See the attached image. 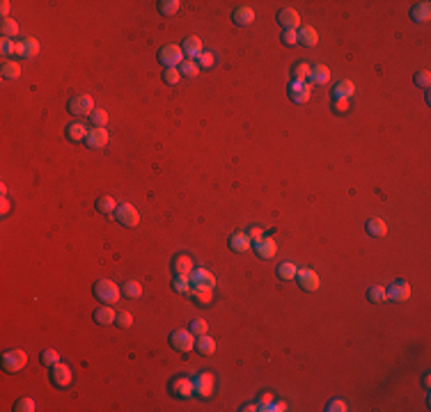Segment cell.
<instances>
[{
	"instance_id": "obj_23",
	"label": "cell",
	"mask_w": 431,
	"mask_h": 412,
	"mask_svg": "<svg viewBox=\"0 0 431 412\" xmlns=\"http://www.w3.org/2000/svg\"><path fill=\"white\" fill-rule=\"evenodd\" d=\"M365 229H367V233L374 236V238H383L385 233H388V224H385V220H381V218H369L365 224Z\"/></svg>"
},
{
	"instance_id": "obj_17",
	"label": "cell",
	"mask_w": 431,
	"mask_h": 412,
	"mask_svg": "<svg viewBox=\"0 0 431 412\" xmlns=\"http://www.w3.org/2000/svg\"><path fill=\"white\" fill-rule=\"evenodd\" d=\"M172 270H174V275H186V277H191V273L195 270V263H193V259L188 254H179V256H174V261H172Z\"/></svg>"
},
{
	"instance_id": "obj_19",
	"label": "cell",
	"mask_w": 431,
	"mask_h": 412,
	"mask_svg": "<svg viewBox=\"0 0 431 412\" xmlns=\"http://www.w3.org/2000/svg\"><path fill=\"white\" fill-rule=\"evenodd\" d=\"M181 50H183V55L197 60L202 55V39H200V37H195V35L186 37V39H183V44H181Z\"/></svg>"
},
{
	"instance_id": "obj_13",
	"label": "cell",
	"mask_w": 431,
	"mask_h": 412,
	"mask_svg": "<svg viewBox=\"0 0 431 412\" xmlns=\"http://www.w3.org/2000/svg\"><path fill=\"white\" fill-rule=\"evenodd\" d=\"M108 140H110V135H108V131H105L103 126L90 128L87 135H85V144L90 146V149H103V146L108 144Z\"/></svg>"
},
{
	"instance_id": "obj_7",
	"label": "cell",
	"mask_w": 431,
	"mask_h": 412,
	"mask_svg": "<svg viewBox=\"0 0 431 412\" xmlns=\"http://www.w3.org/2000/svg\"><path fill=\"white\" fill-rule=\"evenodd\" d=\"M115 218H117V222L124 224V227H136V224L140 222V213H138V209L133 204H128V201H124V204L117 206Z\"/></svg>"
},
{
	"instance_id": "obj_34",
	"label": "cell",
	"mask_w": 431,
	"mask_h": 412,
	"mask_svg": "<svg viewBox=\"0 0 431 412\" xmlns=\"http://www.w3.org/2000/svg\"><path fill=\"white\" fill-rule=\"evenodd\" d=\"M172 291H177V293H193L191 277H186V275H174V279H172Z\"/></svg>"
},
{
	"instance_id": "obj_42",
	"label": "cell",
	"mask_w": 431,
	"mask_h": 412,
	"mask_svg": "<svg viewBox=\"0 0 431 412\" xmlns=\"http://www.w3.org/2000/svg\"><path fill=\"white\" fill-rule=\"evenodd\" d=\"M216 64V55L209 53V50H202V55L197 57V67L200 69H211Z\"/></svg>"
},
{
	"instance_id": "obj_15",
	"label": "cell",
	"mask_w": 431,
	"mask_h": 412,
	"mask_svg": "<svg viewBox=\"0 0 431 412\" xmlns=\"http://www.w3.org/2000/svg\"><path fill=\"white\" fill-rule=\"evenodd\" d=\"M255 18H257L255 9L248 7V5H241V7H236V9H234V14H232V21L236 23L238 27L252 25V23H255Z\"/></svg>"
},
{
	"instance_id": "obj_53",
	"label": "cell",
	"mask_w": 431,
	"mask_h": 412,
	"mask_svg": "<svg viewBox=\"0 0 431 412\" xmlns=\"http://www.w3.org/2000/svg\"><path fill=\"white\" fill-rule=\"evenodd\" d=\"M246 233H248V236H250V241L255 243L257 238H261V236H264V229H261V227H250V229H248Z\"/></svg>"
},
{
	"instance_id": "obj_32",
	"label": "cell",
	"mask_w": 431,
	"mask_h": 412,
	"mask_svg": "<svg viewBox=\"0 0 431 412\" xmlns=\"http://www.w3.org/2000/svg\"><path fill=\"white\" fill-rule=\"evenodd\" d=\"M124 298H128V300H136V298L142 296V284L138 282V279H128L126 284H124Z\"/></svg>"
},
{
	"instance_id": "obj_52",
	"label": "cell",
	"mask_w": 431,
	"mask_h": 412,
	"mask_svg": "<svg viewBox=\"0 0 431 412\" xmlns=\"http://www.w3.org/2000/svg\"><path fill=\"white\" fill-rule=\"evenodd\" d=\"M333 110H335V112H339V114L348 112V101L346 99H335L333 101Z\"/></svg>"
},
{
	"instance_id": "obj_48",
	"label": "cell",
	"mask_w": 431,
	"mask_h": 412,
	"mask_svg": "<svg viewBox=\"0 0 431 412\" xmlns=\"http://www.w3.org/2000/svg\"><path fill=\"white\" fill-rule=\"evenodd\" d=\"M193 296H195V300L204 307L213 302V291H193Z\"/></svg>"
},
{
	"instance_id": "obj_43",
	"label": "cell",
	"mask_w": 431,
	"mask_h": 412,
	"mask_svg": "<svg viewBox=\"0 0 431 412\" xmlns=\"http://www.w3.org/2000/svg\"><path fill=\"white\" fill-rule=\"evenodd\" d=\"M163 78H165L168 85H177V82L181 80V71H179V67H168L163 73Z\"/></svg>"
},
{
	"instance_id": "obj_58",
	"label": "cell",
	"mask_w": 431,
	"mask_h": 412,
	"mask_svg": "<svg viewBox=\"0 0 431 412\" xmlns=\"http://www.w3.org/2000/svg\"><path fill=\"white\" fill-rule=\"evenodd\" d=\"M0 211H3V215L9 211V201H7V197H5V195H3V206H0Z\"/></svg>"
},
{
	"instance_id": "obj_16",
	"label": "cell",
	"mask_w": 431,
	"mask_h": 412,
	"mask_svg": "<svg viewBox=\"0 0 431 412\" xmlns=\"http://www.w3.org/2000/svg\"><path fill=\"white\" fill-rule=\"evenodd\" d=\"M278 23L284 27V30H298V23H301V16H298L296 9L284 7L278 12Z\"/></svg>"
},
{
	"instance_id": "obj_22",
	"label": "cell",
	"mask_w": 431,
	"mask_h": 412,
	"mask_svg": "<svg viewBox=\"0 0 431 412\" xmlns=\"http://www.w3.org/2000/svg\"><path fill=\"white\" fill-rule=\"evenodd\" d=\"M353 92H356V85H353L348 78H344V80H339V82H335V87H333V99H346L348 101V96H353Z\"/></svg>"
},
{
	"instance_id": "obj_1",
	"label": "cell",
	"mask_w": 431,
	"mask_h": 412,
	"mask_svg": "<svg viewBox=\"0 0 431 412\" xmlns=\"http://www.w3.org/2000/svg\"><path fill=\"white\" fill-rule=\"evenodd\" d=\"M119 296H122V288L113 279H99L94 284V298L99 302H103V305H115L119 300Z\"/></svg>"
},
{
	"instance_id": "obj_9",
	"label": "cell",
	"mask_w": 431,
	"mask_h": 412,
	"mask_svg": "<svg viewBox=\"0 0 431 412\" xmlns=\"http://www.w3.org/2000/svg\"><path fill=\"white\" fill-rule=\"evenodd\" d=\"M170 389H172V394L177 398H191V396H195V382H193V378H186V375H177V378H172Z\"/></svg>"
},
{
	"instance_id": "obj_36",
	"label": "cell",
	"mask_w": 431,
	"mask_h": 412,
	"mask_svg": "<svg viewBox=\"0 0 431 412\" xmlns=\"http://www.w3.org/2000/svg\"><path fill=\"white\" fill-rule=\"evenodd\" d=\"M179 9H181V3H179V0H160L158 3V12L163 14V16H172V14H177Z\"/></svg>"
},
{
	"instance_id": "obj_31",
	"label": "cell",
	"mask_w": 431,
	"mask_h": 412,
	"mask_svg": "<svg viewBox=\"0 0 431 412\" xmlns=\"http://www.w3.org/2000/svg\"><path fill=\"white\" fill-rule=\"evenodd\" d=\"M310 73H312V67L307 62H298L293 67V73H291V80H301V82H310Z\"/></svg>"
},
{
	"instance_id": "obj_3",
	"label": "cell",
	"mask_w": 431,
	"mask_h": 412,
	"mask_svg": "<svg viewBox=\"0 0 431 412\" xmlns=\"http://www.w3.org/2000/svg\"><path fill=\"white\" fill-rule=\"evenodd\" d=\"M25 364H28V355L21 348H12V350H7L3 355V369L7 373H18Z\"/></svg>"
},
{
	"instance_id": "obj_55",
	"label": "cell",
	"mask_w": 431,
	"mask_h": 412,
	"mask_svg": "<svg viewBox=\"0 0 431 412\" xmlns=\"http://www.w3.org/2000/svg\"><path fill=\"white\" fill-rule=\"evenodd\" d=\"M268 403H273V394L271 392H264L259 396V405H268Z\"/></svg>"
},
{
	"instance_id": "obj_51",
	"label": "cell",
	"mask_w": 431,
	"mask_h": 412,
	"mask_svg": "<svg viewBox=\"0 0 431 412\" xmlns=\"http://www.w3.org/2000/svg\"><path fill=\"white\" fill-rule=\"evenodd\" d=\"M282 44H284V46H296V44H298L296 30H284V32H282Z\"/></svg>"
},
{
	"instance_id": "obj_46",
	"label": "cell",
	"mask_w": 431,
	"mask_h": 412,
	"mask_svg": "<svg viewBox=\"0 0 431 412\" xmlns=\"http://www.w3.org/2000/svg\"><path fill=\"white\" fill-rule=\"evenodd\" d=\"M90 119H92V124H94V126H105V124H108V112L96 108L94 112L90 114Z\"/></svg>"
},
{
	"instance_id": "obj_11",
	"label": "cell",
	"mask_w": 431,
	"mask_h": 412,
	"mask_svg": "<svg viewBox=\"0 0 431 412\" xmlns=\"http://www.w3.org/2000/svg\"><path fill=\"white\" fill-rule=\"evenodd\" d=\"M385 296H388V300L406 302L408 298H411V286H408V282H403V279H394V282L385 288Z\"/></svg>"
},
{
	"instance_id": "obj_24",
	"label": "cell",
	"mask_w": 431,
	"mask_h": 412,
	"mask_svg": "<svg viewBox=\"0 0 431 412\" xmlns=\"http://www.w3.org/2000/svg\"><path fill=\"white\" fill-rule=\"evenodd\" d=\"M328 78H330V69L326 64H314L312 67V73H310L312 85H324V82H328Z\"/></svg>"
},
{
	"instance_id": "obj_8",
	"label": "cell",
	"mask_w": 431,
	"mask_h": 412,
	"mask_svg": "<svg viewBox=\"0 0 431 412\" xmlns=\"http://www.w3.org/2000/svg\"><path fill=\"white\" fill-rule=\"evenodd\" d=\"M158 60H160V64H165V67H179V64L183 62L181 46H177V44L163 46V48L158 50Z\"/></svg>"
},
{
	"instance_id": "obj_6",
	"label": "cell",
	"mask_w": 431,
	"mask_h": 412,
	"mask_svg": "<svg viewBox=\"0 0 431 412\" xmlns=\"http://www.w3.org/2000/svg\"><path fill=\"white\" fill-rule=\"evenodd\" d=\"M94 99L90 94H78L69 101V112L76 114V117H90L94 112Z\"/></svg>"
},
{
	"instance_id": "obj_44",
	"label": "cell",
	"mask_w": 431,
	"mask_h": 412,
	"mask_svg": "<svg viewBox=\"0 0 431 412\" xmlns=\"http://www.w3.org/2000/svg\"><path fill=\"white\" fill-rule=\"evenodd\" d=\"M188 330H191L193 334H206V330H209V325H206V320H202V318H195V320H191V325H188Z\"/></svg>"
},
{
	"instance_id": "obj_56",
	"label": "cell",
	"mask_w": 431,
	"mask_h": 412,
	"mask_svg": "<svg viewBox=\"0 0 431 412\" xmlns=\"http://www.w3.org/2000/svg\"><path fill=\"white\" fill-rule=\"evenodd\" d=\"M9 7H12V3H9V0H3V3H0V12H3V18H7Z\"/></svg>"
},
{
	"instance_id": "obj_14",
	"label": "cell",
	"mask_w": 431,
	"mask_h": 412,
	"mask_svg": "<svg viewBox=\"0 0 431 412\" xmlns=\"http://www.w3.org/2000/svg\"><path fill=\"white\" fill-rule=\"evenodd\" d=\"M252 247H255V252L261 256V259H273L275 254H278V243L273 241L271 236H261V238H257L255 243H252Z\"/></svg>"
},
{
	"instance_id": "obj_5",
	"label": "cell",
	"mask_w": 431,
	"mask_h": 412,
	"mask_svg": "<svg viewBox=\"0 0 431 412\" xmlns=\"http://www.w3.org/2000/svg\"><path fill=\"white\" fill-rule=\"evenodd\" d=\"M193 382H195V394L200 398H211L216 392V378L211 371H202V373H197L195 378H193Z\"/></svg>"
},
{
	"instance_id": "obj_20",
	"label": "cell",
	"mask_w": 431,
	"mask_h": 412,
	"mask_svg": "<svg viewBox=\"0 0 431 412\" xmlns=\"http://www.w3.org/2000/svg\"><path fill=\"white\" fill-rule=\"evenodd\" d=\"M296 35H298V44H305L307 48L316 46V41H319V32H316L312 25H303V27H298Z\"/></svg>"
},
{
	"instance_id": "obj_39",
	"label": "cell",
	"mask_w": 431,
	"mask_h": 412,
	"mask_svg": "<svg viewBox=\"0 0 431 412\" xmlns=\"http://www.w3.org/2000/svg\"><path fill=\"white\" fill-rule=\"evenodd\" d=\"M37 410V403L32 398H18L14 403V412H35Z\"/></svg>"
},
{
	"instance_id": "obj_45",
	"label": "cell",
	"mask_w": 431,
	"mask_h": 412,
	"mask_svg": "<svg viewBox=\"0 0 431 412\" xmlns=\"http://www.w3.org/2000/svg\"><path fill=\"white\" fill-rule=\"evenodd\" d=\"M346 410H348V405L342 398H333V401H328V405H326V412H346Z\"/></svg>"
},
{
	"instance_id": "obj_49",
	"label": "cell",
	"mask_w": 431,
	"mask_h": 412,
	"mask_svg": "<svg viewBox=\"0 0 431 412\" xmlns=\"http://www.w3.org/2000/svg\"><path fill=\"white\" fill-rule=\"evenodd\" d=\"M413 80H415V85H420V87H429L431 85V73L426 71V69L424 71H417Z\"/></svg>"
},
{
	"instance_id": "obj_38",
	"label": "cell",
	"mask_w": 431,
	"mask_h": 412,
	"mask_svg": "<svg viewBox=\"0 0 431 412\" xmlns=\"http://www.w3.org/2000/svg\"><path fill=\"white\" fill-rule=\"evenodd\" d=\"M39 360H41V364L48 366V369H50L53 364H58V362H60V352H58V350H53V348H46V350L41 352Z\"/></svg>"
},
{
	"instance_id": "obj_27",
	"label": "cell",
	"mask_w": 431,
	"mask_h": 412,
	"mask_svg": "<svg viewBox=\"0 0 431 412\" xmlns=\"http://www.w3.org/2000/svg\"><path fill=\"white\" fill-rule=\"evenodd\" d=\"M0 76H3L5 80H14V78H18V76H21V67H18V62H14V60H5L3 69H0Z\"/></svg>"
},
{
	"instance_id": "obj_21",
	"label": "cell",
	"mask_w": 431,
	"mask_h": 412,
	"mask_svg": "<svg viewBox=\"0 0 431 412\" xmlns=\"http://www.w3.org/2000/svg\"><path fill=\"white\" fill-rule=\"evenodd\" d=\"M411 18L415 23H426L431 18V3H417L411 7Z\"/></svg>"
},
{
	"instance_id": "obj_47",
	"label": "cell",
	"mask_w": 431,
	"mask_h": 412,
	"mask_svg": "<svg viewBox=\"0 0 431 412\" xmlns=\"http://www.w3.org/2000/svg\"><path fill=\"white\" fill-rule=\"evenodd\" d=\"M115 323L119 325V328H131L133 325V316H131V311H119L117 314V318H115Z\"/></svg>"
},
{
	"instance_id": "obj_54",
	"label": "cell",
	"mask_w": 431,
	"mask_h": 412,
	"mask_svg": "<svg viewBox=\"0 0 431 412\" xmlns=\"http://www.w3.org/2000/svg\"><path fill=\"white\" fill-rule=\"evenodd\" d=\"M14 55H16V57H25V46H23V41H14Z\"/></svg>"
},
{
	"instance_id": "obj_37",
	"label": "cell",
	"mask_w": 431,
	"mask_h": 412,
	"mask_svg": "<svg viewBox=\"0 0 431 412\" xmlns=\"http://www.w3.org/2000/svg\"><path fill=\"white\" fill-rule=\"evenodd\" d=\"M179 71H181V76H186V78L197 76V71H200V67H197V60H183V62L179 64Z\"/></svg>"
},
{
	"instance_id": "obj_30",
	"label": "cell",
	"mask_w": 431,
	"mask_h": 412,
	"mask_svg": "<svg viewBox=\"0 0 431 412\" xmlns=\"http://www.w3.org/2000/svg\"><path fill=\"white\" fill-rule=\"evenodd\" d=\"M87 131H90V128H85L80 122H73L71 126L67 128V137H69L71 142H80V140H85Z\"/></svg>"
},
{
	"instance_id": "obj_57",
	"label": "cell",
	"mask_w": 431,
	"mask_h": 412,
	"mask_svg": "<svg viewBox=\"0 0 431 412\" xmlns=\"http://www.w3.org/2000/svg\"><path fill=\"white\" fill-rule=\"evenodd\" d=\"M243 412H255V410H259V405H257V403H246V405L241 407Z\"/></svg>"
},
{
	"instance_id": "obj_4",
	"label": "cell",
	"mask_w": 431,
	"mask_h": 412,
	"mask_svg": "<svg viewBox=\"0 0 431 412\" xmlns=\"http://www.w3.org/2000/svg\"><path fill=\"white\" fill-rule=\"evenodd\" d=\"M170 346L179 352H191L195 348V334L191 330H174L170 334Z\"/></svg>"
},
{
	"instance_id": "obj_40",
	"label": "cell",
	"mask_w": 431,
	"mask_h": 412,
	"mask_svg": "<svg viewBox=\"0 0 431 412\" xmlns=\"http://www.w3.org/2000/svg\"><path fill=\"white\" fill-rule=\"evenodd\" d=\"M367 298H369V302H385L388 300V296H385V288L383 286H371L369 291H367Z\"/></svg>"
},
{
	"instance_id": "obj_12",
	"label": "cell",
	"mask_w": 431,
	"mask_h": 412,
	"mask_svg": "<svg viewBox=\"0 0 431 412\" xmlns=\"http://www.w3.org/2000/svg\"><path fill=\"white\" fill-rule=\"evenodd\" d=\"M296 279H298V286H301L303 291H316L319 284H321L319 275H316L312 268H298Z\"/></svg>"
},
{
	"instance_id": "obj_18",
	"label": "cell",
	"mask_w": 431,
	"mask_h": 412,
	"mask_svg": "<svg viewBox=\"0 0 431 412\" xmlns=\"http://www.w3.org/2000/svg\"><path fill=\"white\" fill-rule=\"evenodd\" d=\"M252 247V241H250V236H248L246 231H236V233H232L229 236V250H234V252H248Z\"/></svg>"
},
{
	"instance_id": "obj_29",
	"label": "cell",
	"mask_w": 431,
	"mask_h": 412,
	"mask_svg": "<svg viewBox=\"0 0 431 412\" xmlns=\"http://www.w3.org/2000/svg\"><path fill=\"white\" fill-rule=\"evenodd\" d=\"M96 211H99V213L110 215V213H115V211H117V201H115L110 195H103V197H99V199H96Z\"/></svg>"
},
{
	"instance_id": "obj_10",
	"label": "cell",
	"mask_w": 431,
	"mask_h": 412,
	"mask_svg": "<svg viewBox=\"0 0 431 412\" xmlns=\"http://www.w3.org/2000/svg\"><path fill=\"white\" fill-rule=\"evenodd\" d=\"M71 380H73V375H71V369H69L67 364H62V362H58V364H53L50 366V382L55 385V387H69L71 385Z\"/></svg>"
},
{
	"instance_id": "obj_25",
	"label": "cell",
	"mask_w": 431,
	"mask_h": 412,
	"mask_svg": "<svg viewBox=\"0 0 431 412\" xmlns=\"http://www.w3.org/2000/svg\"><path fill=\"white\" fill-rule=\"evenodd\" d=\"M115 318H117V314L113 311V307H110V305H103V307H99V309L94 311V320L99 325H110V323H115Z\"/></svg>"
},
{
	"instance_id": "obj_2",
	"label": "cell",
	"mask_w": 431,
	"mask_h": 412,
	"mask_svg": "<svg viewBox=\"0 0 431 412\" xmlns=\"http://www.w3.org/2000/svg\"><path fill=\"white\" fill-rule=\"evenodd\" d=\"M191 286H193V291H213L216 275L206 268H195L191 273Z\"/></svg>"
},
{
	"instance_id": "obj_26",
	"label": "cell",
	"mask_w": 431,
	"mask_h": 412,
	"mask_svg": "<svg viewBox=\"0 0 431 412\" xmlns=\"http://www.w3.org/2000/svg\"><path fill=\"white\" fill-rule=\"evenodd\" d=\"M195 346H197V352L200 355H213L216 352V341L209 337V334H200L195 339Z\"/></svg>"
},
{
	"instance_id": "obj_35",
	"label": "cell",
	"mask_w": 431,
	"mask_h": 412,
	"mask_svg": "<svg viewBox=\"0 0 431 412\" xmlns=\"http://www.w3.org/2000/svg\"><path fill=\"white\" fill-rule=\"evenodd\" d=\"M0 32H3V37H7V39H14V37L18 35V23L14 21V18H3Z\"/></svg>"
},
{
	"instance_id": "obj_41",
	"label": "cell",
	"mask_w": 431,
	"mask_h": 412,
	"mask_svg": "<svg viewBox=\"0 0 431 412\" xmlns=\"http://www.w3.org/2000/svg\"><path fill=\"white\" fill-rule=\"evenodd\" d=\"M23 46H25V57H35V55H39V41H37L35 37L23 39Z\"/></svg>"
},
{
	"instance_id": "obj_50",
	"label": "cell",
	"mask_w": 431,
	"mask_h": 412,
	"mask_svg": "<svg viewBox=\"0 0 431 412\" xmlns=\"http://www.w3.org/2000/svg\"><path fill=\"white\" fill-rule=\"evenodd\" d=\"M0 53H3V57H9V55H14V39H7V37H3V41H0Z\"/></svg>"
},
{
	"instance_id": "obj_28",
	"label": "cell",
	"mask_w": 431,
	"mask_h": 412,
	"mask_svg": "<svg viewBox=\"0 0 431 412\" xmlns=\"http://www.w3.org/2000/svg\"><path fill=\"white\" fill-rule=\"evenodd\" d=\"M289 96H291L293 103H307L312 96V82H303L296 92H289Z\"/></svg>"
},
{
	"instance_id": "obj_33",
	"label": "cell",
	"mask_w": 431,
	"mask_h": 412,
	"mask_svg": "<svg viewBox=\"0 0 431 412\" xmlns=\"http://www.w3.org/2000/svg\"><path fill=\"white\" fill-rule=\"evenodd\" d=\"M275 273H278V277H280V279L289 282V279H296L298 268L291 263V261H284V263H280V266H278V270H275Z\"/></svg>"
}]
</instances>
